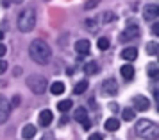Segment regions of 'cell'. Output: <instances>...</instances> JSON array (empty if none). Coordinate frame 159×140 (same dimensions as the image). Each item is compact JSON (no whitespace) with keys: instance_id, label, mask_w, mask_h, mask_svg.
<instances>
[{"instance_id":"603a6c76","label":"cell","mask_w":159,"mask_h":140,"mask_svg":"<svg viewBox=\"0 0 159 140\" xmlns=\"http://www.w3.org/2000/svg\"><path fill=\"white\" fill-rule=\"evenodd\" d=\"M122 118L123 120H127V122H130V120L134 118V110H132V108H125L123 113H122Z\"/></svg>"},{"instance_id":"9a60e30c","label":"cell","mask_w":159,"mask_h":140,"mask_svg":"<svg viewBox=\"0 0 159 140\" xmlns=\"http://www.w3.org/2000/svg\"><path fill=\"white\" fill-rule=\"evenodd\" d=\"M147 74H148V77H150L152 81H157L159 79V66L156 63H150V65L147 66Z\"/></svg>"},{"instance_id":"d4e9b609","label":"cell","mask_w":159,"mask_h":140,"mask_svg":"<svg viewBox=\"0 0 159 140\" xmlns=\"http://www.w3.org/2000/svg\"><path fill=\"white\" fill-rule=\"evenodd\" d=\"M97 45H98V49H100V51H107V49H109V40H107V38H98Z\"/></svg>"},{"instance_id":"8fae6325","label":"cell","mask_w":159,"mask_h":140,"mask_svg":"<svg viewBox=\"0 0 159 140\" xmlns=\"http://www.w3.org/2000/svg\"><path fill=\"white\" fill-rule=\"evenodd\" d=\"M122 58L125 61H134L138 58V49L136 47H125L122 51Z\"/></svg>"},{"instance_id":"1f68e13d","label":"cell","mask_w":159,"mask_h":140,"mask_svg":"<svg viewBox=\"0 0 159 140\" xmlns=\"http://www.w3.org/2000/svg\"><path fill=\"white\" fill-rule=\"evenodd\" d=\"M95 25H97V22H95V20H86V27H89V29H93Z\"/></svg>"},{"instance_id":"4dcf8cb0","label":"cell","mask_w":159,"mask_h":140,"mask_svg":"<svg viewBox=\"0 0 159 140\" xmlns=\"http://www.w3.org/2000/svg\"><path fill=\"white\" fill-rule=\"evenodd\" d=\"M6 52H7V47H6L4 43H0V58H2V56H6Z\"/></svg>"},{"instance_id":"4316f807","label":"cell","mask_w":159,"mask_h":140,"mask_svg":"<svg viewBox=\"0 0 159 140\" xmlns=\"http://www.w3.org/2000/svg\"><path fill=\"white\" fill-rule=\"evenodd\" d=\"M7 70V61H4V59H0V74H4Z\"/></svg>"},{"instance_id":"f1b7e54d","label":"cell","mask_w":159,"mask_h":140,"mask_svg":"<svg viewBox=\"0 0 159 140\" xmlns=\"http://www.w3.org/2000/svg\"><path fill=\"white\" fill-rule=\"evenodd\" d=\"M88 140H104V137H102L100 133H93V135H91Z\"/></svg>"},{"instance_id":"30bf717a","label":"cell","mask_w":159,"mask_h":140,"mask_svg":"<svg viewBox=\"0 0 159 140\" xmlns=\"http://www.w3.org/2000/svg\"><path fill=\"white\" fill-rule=\"evenodd\" d=\"M52 120H54V115H52L50 110H43L41 113H39V126L47 128V126L52 124Z\"/></svg>"},{"instance_id":"8d00e7d4","label":"cell","mask_w":159,"mask_h":140,"mask_svg":"<svg viewBox=\"0 0 159 140\" xmlns=\"http://www.w3.org/2000/svg\"><path fill=\"white\" fill-rule=\"evenodd\" d=\"M11 2H13V4H22L23 0H11Z\"/></svg>"},{"instance_id":"74e56055","label":"cell","mask_w":159,"mask_h":140,"mask_svg":"<svg viewBox=\"0 0 159 140\" xmlns=\"http://www.w3.org/2000/svg\"><path fill=\"white\" fill-rule=\"evenodd\" d=\"M2 38H4V32H2V31H0V40H2Z\"/></svg>"},{"instance_id":"d6986e66","label":"cell","mask_w":159,"mask_h":140,"mask_svg":"<svg viewBox=\"0 0 159 140\" xmlns=\"http://www.w3.org/2000/svg\"><path fill=\"white\" fill-rule=\"evenodd\" d=\"M106 129H107V131H116V129H120V120H118V118H107V120H106Z\"/></svg>"},{"instance_id":"d6a6232c","label":"cell","mask_w":159,"mask_h":140,"mask_svg":"<svg viewBox=\"0 0 159 140\" xmlns=\"http://www.w3.org/2000/svg\"><path fill=\"white\" fill-rule=\"evenodd\" d=\"M41 140H54V135H52V133H47Z\"/></svg>"},{"instance_id":"f546056e","label":"cell","mask_w":159,"mask_h":140,"mask_svg":"<svg viewBox=\"0 0 159 140\" xmlns=\"http://www.w3.org/2000/svg\"><path fill=\"white\" fill-rule=\"evenodd\" d=\"M20 101H22L20 95H15V97H13V104H11V106H15V108H16V106H20Z\"/></svg>"},{"instance_id":"44dd1931","label":"cell","mask_w":159,"mask_h":140,"mask_svg":"<svg viewBox=\"0 0 159 140\" xmlns=\"http://www.w3.org/2000/svg\"><path fill=\"white\" fill-rule=\"evenodd\" d=\"M70 108H72V101H70V99H65V101H59L57 103V110L61 111V113L68 111Z\"/></svg>"},{"instance_id":"7c38bea8","label":"cell","mask_w":159,"mask_h":140,"mask_svg":"<svg viewBox=\"0 0 159 140\" xmlns=\"http://www.w3.org/2000/svg\"><path fill=\"white\" fill-rule=\"evenodd\" d=\"M143 16H145V20H154V18H157V6L148 4V6L143 9Z\"/></svg>"},{"instance_id":"7a4b0ae2","label":"cell","mask_w":159,"mask_h":140,"mask_svg":"<svg viewBox=\"0 0 159 140\" xmlns=\"http://www.w3.org/2000/svg\"><path fill=\"white\" fill-rule=\"evenodd\" d=\"M136 133L145 140H159V126L148 118H141L136 122Z\"/></svg>"},{"instance_id":"83f0119b","label":"cell","mask_w":159,"mask_h":140,"mask_svg":"<svg viewBox=\"0 0 159 140\" xmlns=\"http://www.w3.org/2000/svg\"><path fill=\"white\" fill-rule=\"evenodd\" d=\"M152 34L159 36V23H152Z\"/></svg>"},{"instance_id":"f35d334b","label":"cell","mask_w":159,"mask_h":140,"mask_svg":"<svg viewBox=\"0 0 159 140\" xmlns=\"http://www.w3.org/2000/svg\"><path fill=\"white\" fill-rule=\"evenodd\" d=\"M157 16H159V6H157Z\"/></svg>"},{"instance_id":"5bb4252c","label":"cell","mask_w":159,"mask_h":140,"mask_svg":"<svg viewBox=\"0 0 159 140\" xmlns=\"http://www.w3.org/2000/svg\"><path fill=\"white\" fill-rule=\"evenodd\" d=\"M120 74L123 75V79L130 81V79L134 77V66L132 65H123L122 68H120Z\"/></svg>"},{"instance_id":"6da1fadb","label":"cell","mask_w":159,"mask_h":140,"mask_svg":"<svg viewBox=\"0 0 159 140\" xmlns=\"http://www.w3.org/2000/svg\"><path fill=\"white\" fill-rule=\"evenodd\" d=\"M29 56L32 61H36L38 65H47L52 58V49L43 40H34L29 45Z\"/></svg>"},{"instance_id":"9c48e42d","label":"cell","mask_w":159,"mask_h":140,"mask_svg":"<svg viewBox=\"0 0 159 140\" xmlns=\"http://www.w3.org/2000/svg\"><path fill=\"white\" fill-rule=\"evenodd\" d=\"M150 108V103H148V99L143 95H136L134 97V110L138 111H147Z\"/></svg>"},{"instance_id":"e0dca14e","label":"cell","mask_w":159,"mask_h":140,"mask_svg":"<svg viewBox=\"0 0 159 140\" xmlns=\"http://www.w3.org/2000/svg\"><path fill=\"white\" fill-rule=\"evenodd\" d=\"M98 72V65H97V61H89L84 65V74L86 75H93Z\"/></svg>"},{"instance_id":"2e32d148","label":"cell","mask_w":159,"mask_h":140,"mask_svg":"<svg viewBox=\"0 0 159 140\" xmlns=\"http://www.w3.org/2000/svg\"><path fill=\"white\" fill-rule=\"evenodd\" d=\"M73 118L77 120V122H86L88 120V111H86V108H77L75 110V113H73Z\"/></svg>"},{"instance_id":"277c9868","label":"cell","mask_w":159,"mask_h":140,"mask_svg":"<svg viewBox=\"0 0 159 140\" xmlns=\"http://www.w3.org/2000/svg\"><path fill=\"white\" fill-rule=\"evenodd\" d=\"M27 86L32 94H36V95H41L45 90H47V79H45L43 75H38V74H32L27 77Z\"/></svg>"},{"instance_id":"4fadbf2b","label":"cell","mask_w":159,"mask_h":140,"mask_svg":"<svg viewBox=\"0 0 159 140\" xmlns=\"http://www.w3.org/2000/svg\"><path fill=\"white\" fill-rule=\"evenodd\" d=\"M34 135H36V126H34V124H27V126H23V129H22V137H23L25 140L34 138Z\"/></svg>"},{"instance_id":"8992f818","label":"cell","mask_w":159,"mask_h":140,"mask_svg":"<svg viewBox=\"0 0 159 140\" xmlns=\"http://www.w3.org/2000/svg\"><path fill=\"white\" fill-rule=\"evenodd\" d=\"M102 92H104V95H116L118 94V83H116V79H113V77H109V79H106V81L102 83Z\"/></svg>"},{"instance_id":"cb8c5ba5","label":"cell","mask_w":159,"mask_h":140,"mask_svg":"<svg viewBox=\"0 0 159 140\" xmlns=\"http://www.w3.org/2000/svg\"><path fill=\"white\" fill-rule=\"evenodd\" d=\"M113 20H115V13H111V11L102 13V23H111Z\"/></svg>"},{"instance_id":"484cf974","label":"cell","mask_w":159,"mask_h":140,"mask_svg":"<svg viewBox=\"0 0 159 140\" xmlns=\"http://www.w3.org/2000/svg\"><path fill=\"white\" fill-rule=\"evenodd\" d=\"M98 2H100V0H88L84 7H86V9H93V7H97V6H98Z\"/></svg>"},{"instance_id":"ffe728a7","label":"cell","mask_w":159,"mask_h":140,"mask_svg":"<svg viewBox=\"0 0 159 140\" xmlns=\"http://www.w3.org/2000/svg\"><path fill=\"white\" fill-rule=\"evenodd\" d=\"M88 90V81L84 79V81H79L77 84H75V88H73V94L75 95H80V94H84Z\"/></svg>"},{"instance_id":"52a82bcc","label":"cell","mask_w":159,"mask_h":140,"mask_svg":"<svg viewBox=\"0 0 159 140\" xmlns=\"http://www.w3.org/2000/svg\"><path fill=\"white\" fill-rule=\"evenodd\" d=\"M9 113H11V104L6 97L0 94V124H4L9 118Z\"/></svg>"},{"instance_id":"7402d4cb","label":"cell","mask_w":159,"mask_h":140,"mask_svg":"<svg viewBox=\"0 0 159 140\" xmlns=\"http://www.w3.org/2000/svg\"><path fill=\"white\" fill-rule=\"evenodd\" d=\"M157 52H159V45L156 43V41H148V43H147V54H148V56H156Z\"/></svg>"},{"instance_id":"e575fe53","label":"cell","mask_w":159,"mask_h":140,"mask_svg":"<svg viewBox=\"0 0 159 140\" xmlns=\"http://www.w3.org/2000/svg\"><path fill=\"white\" fill-rule=\"evenodd\" d=\"M68 122V117H61V120H59V124L63 126V124H66Z\"/></svg>"},{"instance_id":"ac0fdd59","label":"cell","mask_w":159,"mask_h":140,"mask_svg":"<svg viewBox=\"0 0 159 140\" xmlns=\"http://www.w3.org/2000/svg\"><path fill=\"white\" fill-rule=\"evenodd\" d=\"M50 92L54 94V95H61V94L65 92V83H61V81L52 83L50 84Z\"/></svg>"},{"instance_id":"3957f363","label":"cell","mask_w":159,"mask_h":140,"mask_svg":"<svg viewBox=\"0 0 159 140\" xmlns=\"http://www.w3.org/2000/svg\"><path fill=\"white\" fill-rule=\"evenodd\" d=\"M36 25V11L32 7L23 9L20 16H18V29L22 32H30Z\"/></svg>"},{"instance_id":"ba28073f","label":"cell","mask_w":159,"mask_h":140,"mask_svg":"<svg viewBox=\"0 0 159 140\" xmlns=\"http://www.w3.org/2000/svg\"><path fill=\"white\" fill-rule=\"evenodd\" d=\"M91 51V43L88 41V40H79L77 43H75V52L80 54V56H88Z\"/></svg>"},{"instance_id":"5b68a950","label":"cell","mask_w":159,"mask_h":140,"mask_svg":"<svg viewBox=\"0 0 159 140\" xmlns=\"http://www.w3.org/2000/svg\"><path fill=\"white\" fill-rule=\"evenodd\" d=\"M136 38H139V27H138L136 23H130L129 27H127V29H125L122 34H120V41L127 43V41L136 40Z\"/></svg>"},{"instance_id":"d590c367","label":"cell","mask_w":159,"mask_h":140,"mask_svg":"<svg viewBox=\"0 0 159 140\" xmlns=\"http://www.w3.org/2000/svg\"><path fill=\"white\" fill-rule=\"evenodd\" d=\"M154 97H156V103L159 104V90H156V92H154Z\"/></svg>"},{"instance_id":"836d02e7","label":"cell","mask_w":159,"mask_h":140,"mask_svg":"<svg viewBox=\"0 0 159 140\" xmlns=\"http://www.w3.org/2000/svg\"><path fill=\"white\" fill-rule=\"evenodd\" d=\"M82 126H84V129H89V128H91V122L86 120V122H82Z\"/></svg>"}]
</instances>
